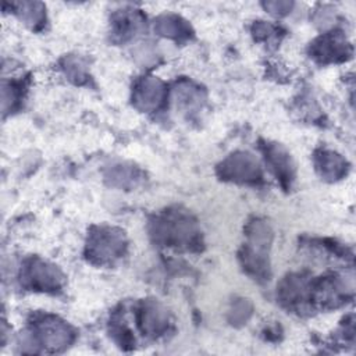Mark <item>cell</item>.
Here are the masks:
<instances>
[{"instance_id": "1", "label": "cell", "mask_w": 356, "mask_h": 356, "mask_svg": "<svg viewBox=\"0 0 356 356\" xmlns=\"http://www.w3.org/2000/svg\"><path fill=\"white\" fill-rule=\"evenodd\" d=\"M150 235L157 243L181 250H196L202 245L196 221L181 209H168L156 216L150 224Z\"/></svg>"}, {"instance_id": "2", "label": "cell", "mask_w": 356, "mask_h": 356, "mask_svg": "<svg viewBox=\"0 0 356 356\" xmlns=\"http://www.w3.org/2000/svg\"><path fill=\"white\" fill-rule=\"evenodd\" d=\"M248 243L239 252V260L243 270L254 280H268L270 261L268 249L273 239L270 225L263 220H253L246 228Z\"/></svg>"}, {"instance_id": "3", "label": "cell", "mask_w": 356, "mask_h": 356, "mask_svg": "<svg viewBox=\"0 0 356 356\" xmlns=\"http://www.w3.org/2000/svg\"><path fill=\"white\" fill-rule=\"evenodd\" d=\"M127 239L122 231L113 227H97L88 238L86 256L96 264H113L125 254Z\"/></svg>"}, {"instance_id": "4", "label": "cell", "mask_w": 356, "mask_h": 356, "mask_svg": "<svg viewBox=\"0 0 356 356\" xmlns=\"http://www.w3.org/2000/svg\"><path fill=\"white\" fill-rule=\"evenodd\" d=\"M74 339L71 327L54 316H40L32 323L29 343L57 352L67 348Z\"/></svg>"}, {"instance_id": "5", "label": "cell", "mask_w": 356, "mask_h": 356, "mask_svg": "<svg viewBox=\"0 0 356 356\" xmlns=\"http://www.w3.org/2000/svg\"><path fill=\"white\" fill-rule=\"evenodd\" d=\"M21 281L32 291L56 292L63 285V274L56 266L39 257H32L22 267Z\"/></svg>"}, {"instance_id": "6", "label": "cell", "mask_w": 356, "mask_h": 356, "mask_svg": "<svg viewBox=\"0 0 356 356\" xmlns=\"http://www.w3.org/2000/svg\"><path fill=\"white\" fill-rule=\"evenodd\" d=\"M217 174L221 179L239 184H254L263 177L257 160L246 152H236L228 156L217 167Z\"/></svg>"}, {"instance_id": "7", "label": "cell", "mask_w": 356, "mask_h": 356, "mask_svg": "<svg viewBox=\"0 0 356 356\" xmlns=\"http://www.w3.org/2000/svg\"><path fill=\"white\" fill-rule=\"evenodd\" d=\"M312 56L320 63L343 61L350 56V44L345 36L338 32H331L316 39L310 47Z\"/></svg>"}, {"instance_id": "8", "label": "cell", "mask_w": 356, "mask_h": 356, "mask_svg": "<svg viewBox=\"0 0 356 356\" xmlns=\"http://www.w3.org/2000/svg\"><path fill=\"white\" fill-rule=\"evenodd\" d=\"M136 320L140 331L152 338L167 334L171 325L167 310L153 300H146L139 306Z\"/></svg>"}, {"instance_id": "9", "label": "cell", "mask_w": 356, "mask_h": 356, "mask_svg": "<svg viewBox=\"0 0 356 356\" xmlns=\"http://www.w3.org/2000/svg\"><path fill=\"white\" fill-rule=\"evenodd\" d=\"M165 88L163 82L154 76H143L139 79L132 92V100L140 111H156L164 102Z\"/></svg>"}, {"instance_id": "10", "label": "cell", "mask_w": 356, "mask_h": 356, "mask_svg": "<svg viewBox=\"0 0 356 356\" xmlns=\"http://www.w3.org/2000/svg\"><path fill=\"white\" fill-rule=\"evenodd\" d=\"M280 300L291 309H300L310 303V281L303 274H291L278 288Z\"/></svg>"}, {"instance_id": "11", "label": "cell", "mask_w": 356, "mask_h": 356, "mask_svg": "<svg viewBox=\"0 0 356 356\" xmlns=\"http://www.w3.org/2000/svg\"><path fill=\"white\" fill-rule=\"evenodd\" d=\"M264 159L270 165L271 171L275 174L277 179H280L284 188L291 186L293 179V164L289 153L278 143H264L261 146Z\"/></svg>"}, {"instance_id": "12", "label": "cell", "mask_w": 356, "mask_h": 356, "mask_svg": "<svg viewBox=\"0 0 356 356\" xmlns=\"http://www.w3.org/2000/svg\"><path fill=\"white\" fill-rule=\"evenodd\" d=\"M143 26V17L138 10L127 8L117 11L111 18V33L114 39L125 42L132 39Z\"/></svg>"}, {"instance_id": "13", "label": "cell", "mask_w": 356, "mask_h": 356, "mask_svg": "<svg viewBox=\"0 0 356 356\" xmlns=\"http://www.w3.org/2000/svg\"><path fill=\"white\" fill-rule=\"evenodd\" d=\"M314 165L318 174L328 181L341 179L348 172L346 160L337 152L320 149L314 153Z\"/></svg>"}, {"instance_id": "14", "label": "cell", "mask_w": 356, "mask_h": 356, "mask_svg": "<svg viewBox=\"0 0 356 356\" xmlns=\"http://www.w3.org/2000/svg\"><path fill=\"white\" fill-rule=\"evenodd\" d=\"M154 29L161 36L174 40H186L192 36V28L186 19L177 14H164L154 22Z\"/></svg>"}, {"instance_id": "15", "label": "cell", "mask_w": 356, "mask_h": 356, "mask_svg": "<svg viewBox=\"0 0 356 356\" xmlns=\"http://www.w3.org/2000/svg\"><path fill=\"white\" fill-rule=\"evenodd\" d=\"M11 8L14 13L29 26L32 28H39L43 25L46 19L44 14V6L42 3L36 1H19V3H13Z\"/></svg>"}, {"instance_id": "16", "label": "cell", "mask_w": 356, "mask_h": 356, "mask_svg": "<svg viewBox=\"0 0 356 356\" xmlns=\"http://www.w3.org/2000/svg\"><path fill=\"white\" fill-rule=\"evenodd\" d=\"M113 185L118 186H127V185H135L138 175L135 174L134 167L128 165H114L111 168V172L108 175Z\"/></svg>"}, {"instance_id": "17", "label": "cell", "mask_w": 356, "mask_h": 356, "mask_svg": "<svg viewBox=\"0 0 356 356\" xmlns=\"http://www.w3.org/2000/svg\"><path fill=\"white\" fill-rule=\"evenodd\" d=\"M65 74L70 76V79L81 83L83 79H86V70L82 61L78 57H68L64 63Z\"/></svg>"}, {"instance_id": "18", "label": "cell", "mask_w": 356, "mask_h": 356, "mask_svg": "<svg viewBox=\"0 0 356 356\" xmlns=\"http://www.w3.org/2000/svg\"><path fill=\"white\" fill-rule=\"evenodd\" d=\"M277 31H278L277 26L264 21H257L253 25V35L257 40H270L271 38L275 36Z\"/></svg>"}, {"instance_id": "19", "label": "cell", "mask_w": 356, "mask_h": 356, "mask_svg": "<svg viewBox=\"0 0 356 356\" xmlns=\"http://www.w3.org/2000/svg\"><path fill=\"white\" fill-rule=\"evenodd\" d=\"M266 10H268L271 14L275 15H284L288 11H291L292 8V3L291 1H267L263 4Z\"/></svg>"}, {"instance_id": "20", "label": "cell", "mask_w": 356, "mask_h": 356, "mask_svg": "<svg viewBox=\"0 0 356 356\" xmlns=\"http://www.w3.org/2000/svg\"><path fill=\"white\" fill-rule=\"evenodd\" d=\"M250 306L248 305V302L245 300V299H241V302L239 303H236L235 306H234V309H232V321L234 320H239V321H246V318L249 317V314H250Z\"/></svg>"}]
</instances>
